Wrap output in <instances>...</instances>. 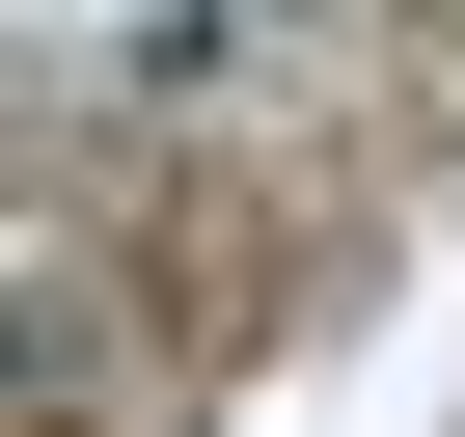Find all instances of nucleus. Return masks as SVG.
<instances>
[{
	"label": "nucleus",
	"mask_w": 465,
	"mask_h": 437,
	"mask_svg": "<svg viewBox=\"0 0 465 437\" xmlns=\"http://www.w3.org/2000/svg\"><path fill=\"white\" fill-rule=\"evenodd\" d=\"M247 28H329V0H247Z\"/></svg>",
	"instance_id": "nucleus-1"
}]
</instances>
